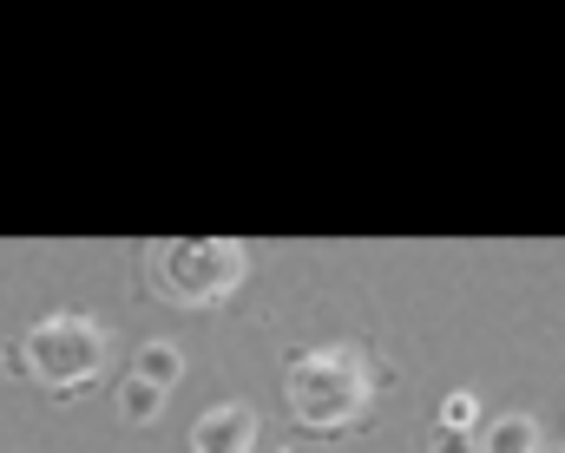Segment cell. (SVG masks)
I'll return each mask as SVG.
<instances>
[{"label":"cell","instance_id":"obj_1","mask_svg":"<svg viewBox=\"0 0 565 453\" xmlns=\"http://www.w3.org/2000/svg\"><path fill=\"white\" fill-rule=\"evenodd\" d=\"M86 362H93V335H86V328L53 322V328L33 335V368H40L46 381H66V375H79Z\"/></svg>","mask_w":565,"mask_h":453}]
</instances>
